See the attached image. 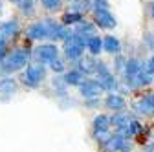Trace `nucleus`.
Here are the masks:
<instances>
[{"mask_svg":"<svg viewBox=\"0 0 154 152\" xmlns=\"http://www.w3.org/2000/svg\"><path fill=\"white\" fill-rule=\"evenodd\" d=\"M88 39H85L83 35L79 33H73L70 35L66 42H64V51H66V57L70 61H81L83 59V51H85V46H86Z\"/></svg>","mask_w":154,"mask_h":152,"instance_id":"obj_1","label":"nucleus"},{"mask_svg":"<svg viewBox=\"0 0 154 152\" xmlns=\"http://www.w3.org/2000/svg\"><path fill=\"white\" fill-rule=\"evenodd\" d=\"M28 59H29V51L20 48V50H15L13 53H9L8 57L2 59V66L6 71H15V70H20L28 64Z\"/></svg>","mask_w":154,"mask_h":152,"instance_id":"obj_2","label":"nucleus"},{"mask_svg":"<svg viewBox=\"0 0 154 152\" xmlns=\"http://www.w3.org/2000/svg\"><path fill=\"white\" fill-rule=\"evenodd\" d=\"M79 88H81L83 97H86V99H95L103 93V86L99 84V81H92V79H86Z\"/></svg>","mask_w":154,"mask_h":152,"instance_id":"obj_3","label":"nucleus"},{"mask_svg":"<svg viewBox=\"0 0 154 152\" xmlns=\"http://www.w3.org/2000/svg\"><path fill=\"white\" fill-rule=\"evenodd\" d=\"M57 48L53 44H42V46H38L35 50V57H37V61H41L42 64L44 62H51L57 59Z\"/></svg>","mask_w":154,"mask_h":152,"instance_id":"obj_4","label":"nucleus"},{"mask_svg":"<svg viewBox=\"0 0 154 152\" xmlns=\"http://www.w3.org/2000/svg\"><path fill=\"white\" fill-rule=\"evenodd\" d=\"M44 75H46V71H44L42 66H29V68L24 71V81H26V84H29V86H37L38 83L44 79Z\"/></svg>","mask_w":154,"mask_h":152,"instance_id":"obj_5","label":"nucleus"},{"mask_svg":"<svg viewBox=\"0 0 154 152\" xmlns=\"http://www.w3.org/2000/svg\"><path fill=\"white\" fill-rule=\"evenodd\" d=\"M94 17H95V22H97L101 28H106V29H112L118 26L116 18L110 15L108 9H94Z\"/></svg>","mask_w":154,"mask_h":152,"instance_id":"obj_6","label":"nucleus"},{"mask_svg":"<svg viewBox=\"0 0 154 152\" xmlns=\"http://www.w3.org/2000/svg\"><path fill=\"white\" fill-rule=\"evenodd\" d=\"M136 112L143 114V116H150L154 114V93H149V96H143L138 103H136Z\"/></svg>","mask_w":154,"mask_h":152,"instance_id":"obj_7","label":"nucleus"},{"mask_svg":"<svg viewBox=\"0 0 154 152\" xmlns=\"http://www.w3.org/2000/svg\"><path fill=\"white\" fill-rule=\"evenodd\" d=\"M143 70V66H141V62L140 61H136V59H130L128 62H127V66H125V79L128 81V86H130V83L136 79V75L140 73Z\"/></svg>","mask_w":154,"mask_h":152,"instance_id":"obj_8","label":"nucleus"},{"mask_svg":"<svg viewBox=\"0 0 154 152\" xmlns=\"http://www.w3.org/2000/svg\"><path fill=\"white\" fill-rule=\"evenodd\" d=\"M116 126H118V130H121V128H128L130 125H132V116H130V114L128 112H119V114H116V116L110 119Z\"/></svg>","mask_w":154,"mask_h":152,"instance_id":"obj_9","label":"nucleus"},{"mask_svg":"<svg viewBox=\"0 0 154 152\" xmlns=\"http://www.w3.org/2000/svg\"><path fill=\"white\" fill-rule=\"evenodd\" d=\"M17 31H18V24L15 20L13 22H4L2 26H0V39H4V41L13 39V37L17 35Z\"/></svg>","mask_w":154,"mask_h":152,"instance_id":"obj_10","label":"nucleus"},{"mask_svg":"<svg viewBox=\"0 0 154 152\" xmlns=\"http://www.w3.org/2000/svg\"><path fill=\"white\" fill-rule=\"evenodd\" d=\"M106 106L110 110H116V112H119L125 108V99L119 96V93H108V97H106Z\"/></svg>","mask_w":154,"mask_h":152,"instance_id":"obj_11","label":"nucleus"},{"mask_svg":"<svg viewBox=\"0 0 154 152\" xmlns=\"http://www.w3.org/2000/svg\"><path fill=\"white\" fill-rule=\"evenodd\" d=\"M152 77H154V75H150V73L147 71V68H143V70L136 75V79L130 83V86H147V84L152 83Z\"/></svg>","mask_w":154,"mask_h":152,"instance_id":"obj_12","label":"nucleus"},{"mask_svg":"<svg viewBox=\"0 0 154 152\" xmlns=\"http://www.w3.org/2000/svg\"><path fill=\"white\" fill-rule=\"evenodd\" d=\"M99 84L103 86V90H114V88H118V81H116V77L110 71L99 75Z\"/></svg>","mask_w":154,"mask_h":152,"instance_id":"obj_13","label":"nucleus"},{"mask_svg":"<svg viewBox=\"0 0 154 152\" xmlns=\"http://www.w3.org/2000/svg\"><path fill=\"white\" fill-rule=\"evenodd\" d=\"M123 139H125V138H121V136H118V134H112L110 139L103 145V148H105L106 152H116V150H119V148H121Z\"/></svg>","mask_w":154,"mask_h":152,"instance_id":"obj_14","label":"nucleus"},{"mask_svg":"<svg viewBox=\"0 0 154 152\" xmlns=\"http://www.w3.org/2000/svg\"><path fill=\"white\" fill-rule=\"evenodd\" d=\"M79 71L81 73H94V71H97V62H95L92 57L81 59L79 61Z\"/></svg>","mask_w":154,"mask_h":152,"instance_id":"obj_15","label":"nucleus"},{"mask_svg":"<svg viewBox=\"0 0 154 152\" xmlns=\"http://www.w3.org/2000/svg\"><path fill=\"white\" fill-rule=\"evenodd\" d=\"M110 117L108 116H105V114H101V116H97L94 119V132H105V130H108V126H110Z\"/></svg>","mask_w":154,"mask_h":152,"instance_id":"obj_16","label":"nucleus"},{"mask_svg":"<svg viewBox=\"0 0 154 152\" xmlns=\"http://www.w3.org/2000/svg\"><path fill=\"white\" fill-rule=\"evenodd\" d=\"M75 33L83 35L85 39H90V37H94V33H95V28H94L90 22H85V20H81L79 24H77V28H75Z\"/></svg>","mask_w":154,"mask_h":152,"instance_id":"obj_17","label":"nucleus"},{"mask_svg":"<svg viewBox=\"0 0 154 152\" xmlns=\"http://www.w3.org/2000/svg\"><path fill=\"white\" fill-rule=\"evenodd\" d=\"M64 83H66V84H75V86H81V84L85 83V79H83V73H81L79 70H73V71L66 73Z\"/></svg>","mask_w":154,"mask_h":152,"instance_id":"obj_18","label":"nucleus"},{"mask_svg":"<svg viewBox=\"0 0 154 152\" xmlns=\"http://www.w3.org/2000/svg\"><path fill=\"white\" fill-rule=\"evenodd\" d=\"M86 48L90 50V53L92 55H97V53H101V48H103V41L99 39V37H90L88 39V42H86Z\"/></svg>","mask_w":154,"mask_h":152,"instance_id":"obj_19","label":"nucleus"},{"mask_svg":"<svg viewBox=\"0 0 154 152\" xmlns=\"http://www.w3.org/2000/svg\"><path fill=\"white\" fill-rule=\"evenodd\" d=\"M103 48H105L108 53H118V51H119V41L116 39V37H105Z\"/></svg>","mask_w":154,"mask_h":152,"instance_id":"obj_20","label":"nucleus"},{"mask_svg":"<svg viewBox=\"0 0 154 152\" xmlns=\"http://www.w3.org/2000/svg\"><path fill=\"white\" fill-rule=\"evenodd\" d=\"M17 90V84L13 79H2L0 81V93H4V96H9Z\"/></svg>","mask_w":154,"mask_h":152,"instance_id":"obj_21","label":"nucleus"},{"mask_svg":"<svg viewBox=\"0 0 154 152\" xmlns=\"http://www.w3.org/2000/svg\"><path fill=\"white\" fill-rule=\"evenodd\" d=\"M63 22H64V24H75V22L79 24V22H81V13H73V11H72V13H66V15L63 17Z\"/></svg>","mask_w":154,"mask_h":152,"instance_id":"obj_22","label":"nucleus"},{"mask_svg":"<svg viewBox=\"0 0 154 152\" xmlns=\"http://www.w3.org/2000/svg\"><path fill=\"white\" fill-rule=\"evenodd\" d=\"M20 6L24 15H31L33 13V0H20Z\"/></svg>","mask_w":154,"mask_h":152,"instance_id":"obj_23","label":"nucleus"},{"mask_svg":"<svg viewBox=\"0 0 154 152\" xmlns=\"http://www.w3.org/2000/svg\"><path fill=\"white\" fill-rule=\"evenodd\" d=\"M42 4H44V8H46V9L55 11L57 8L61 6V0H42Z\"/></svg>","mask_w":154,"mask_h":152,"instance_id":"obj_24","label":"nucleus"},{"mask_svg":"<svg viewBox=\"0 0 154 152\" xmlns=\"http://www.w3.org/2000/svg\"><path fill=\"white\" fill-rule=\"evenodd\" d=\"M50 64H51V70H53L55 73H61V71H64V64H63V62H61L59 59H55V61H51Z\"/></svg>","mask_w":154,"mask_h":152,"instance_id":"obj_25","label":"nucleus"},{"mask_svg":"<svg viewBox=\"0 0 154 152\" xmlns=\"http://www.w3.org/2000/svg\"><path fill=\"white\" fill-rule=\"evenodd\" d=\"M147 71L150 73V75H154V55L149 59V62H147Z\"/></svg>","mask_w":154,"mask_h":152,"instance_id":"obj_26","label":"nucleus"},{"mask_svg":"<svg viewBox=\"0 0 154 152\" xmlns=\"http://www.w3.org/2000/svg\"><path fill=\"white\" fill-rule=\"evenodd\" d=\"M6 57V41L0 39V59H4Z\"/></svg>","mask_w":154,"mask_h":152,"instance_id":"obj_27","label":"nucleus"},{"mask_svg":"<svg viewBox=\"0 0 154 152\" xmlns=\"http://www.w3.org/2000/svg\"><path fill=\"white\" fill-rule=\"evenodd\" d=\"M150 13H152V17H154V2L150 4Z\"/></svg>","mask_w":154,"mask_h":152,"instance_id":"obj_28","label":"nucleus"},{"mask_svg":"<svg viewBox=\"0 0 154 152\" xmlns=\"http://www.w3.org/2000/svg\"><path fill=\"white\" fill-rule=\"evenodd\" d=\"M0 13H2V2H0Z\"/></svg>","mask_w":154,"mask_h":152,"instance_id":"obj_29","label":"nucleus"},{"mask_svg":"<svg viewBox=\"0 0 154 152\" xmlns=\"http://www.w3.org/2000/svg\"><path fill=\"white\" fill-rule=\"evenodd\" d=\"M11 2H20V0H11Z\"/></svg>","mask_w":154,"mask_h":152,"instance_id":"obj_30","label":"nucleus"}]
</instances>
